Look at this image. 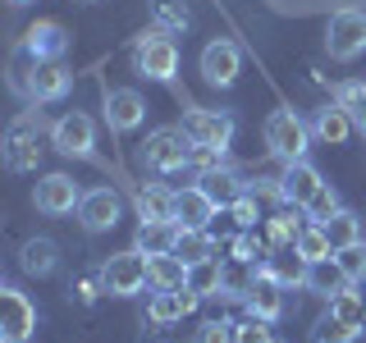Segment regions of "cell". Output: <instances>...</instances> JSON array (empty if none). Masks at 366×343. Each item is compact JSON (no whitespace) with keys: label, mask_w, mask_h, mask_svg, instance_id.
Segmentation results:
<instances>
[{"label":"cell","mask_w":366,"mask_h":343,"mask_svg":"<svg viewBox=\"0 0 366 343\" xmlns=\"http://www.w3.org/2000/svg\"><path fill=\"white\" fill-rule=\"evenodd\" d=\"M133 69L152 83H169L179 74V46L174 37H165V28H152L133 41Z\"/></svg>","instance_id":"obj_1"},{"label":"cell","mask_w":366,"mask_h":343,"mask_svg":"<svg viewBox=\"0 0 366 343\" xmlns=\"http://www.w3.org/2000/svg\"><path fill=\"white\" fill-rule=\"evenodd\" d=\"M266 146L289 165V160H302L307 146H312V124L297 110H270L266 119Z\"/></svg>","instance_id":"obj_2"},{"label":"cell","mask_w":366,"mask_h":343,"mask_svg":"<svg viewBox=\"0 0 366 343\" xmlns=\"http://www.w3.org/2000/svg\"><path fill=\"white\" fill-rule=\"evenodd\" d=\"M142 160L156 174H174V169L192 165V137L183 129H156V133H147V142H142Z\"/></svg>","instance_id":"obj_3"},{"label":"cell","mask_w":366,"mask_h":343,"mask_svg":"<svg viewBox=\"0 0 366 343\" xmlns=\"http://www.w3.org/2000/svg\"><path fill=\"white\" fill-rule=\"evenodd\" d=\"M142 284H152V279H147V257L137 247L114 252L106 266H101V289L110 297H133V293H142Z\"/></svg>","instance_id":"obj_4"},{"label":"cell","mask_w":366,"mask_h":343,"mask_svg":"<svg viewBox=\"0 0 366 343\" xmlns=\"http://www.w3.org/2000/svg\"><path fill=\"white\" fill-rule=\"evenodd\" d=\"M330 60H357L366 51V9H339L325 28Z\"/></svg>","instance_id":"obj_5"},{"label":"cell","mask_w":366,"mask_h":343,"mask_svg":"<svg viewBox=\"0 0 366 343\" xmlns=\"http://www.w3.org/2000/svg\"><path fill=\"white\" fill-rule=\"evenodd\" d=\"M51 146L60 156H74V160H87L92 146H97V124H92V114L83 110H69L60 119L51 124Z\"/></svg>","instance_id":"obj_6"},{"label":"cell","mask_w":366,"mask_h":343,"mask_svg":"<svg viewBox=\"0 0 366 343\" xmlns=\"http://www.w3.org/2000/svg\"><path fill=\"white\" fill-rule=\"evenodd\" d=\"M179 129L192 137V146L224 151V146L234 142V114H224V110H188Z\"/></svg>","instance_id":"obj_7"},{"label":"cell","mask_w":366,"mask_h":343,"mask_svg":"<svg viewBox=\"0 0 366 343\" xmlns=\"http://www.w3.org/2000/svg\"><path fill=\"white\" fill-rule=\"evenodd\" d=\"M41 114H19L14 124H9V133H5V165L9 169H32L37 165V156H41Z\"/></svg>","instance_id":"obj_8"},{"label":"cell","mask_w":366,"mask_h":343,"mask_svg":"<svg viewBox=\"0 0 366 343\" xmlns=\"http://www.w3.org/2000/svg\"><path fill=\"white\" fill-rule=\"evenodd\" d=\"M37 329V307L28 302V293L5 284L0 289V334L5 343H28V334Z\"/></svg>","instance_id":"obj_9"},{"label":"cell","mask_w":366,"mask_h":343,"mask_svg":"<svg viewBox=\"0 0 366 343\" xmlns=\"http://www.w3.org/2000/svg\"><path fill=\"white\" fill-rule=\"evenodd\" d=\"M202 78L211 87H234L238 83V74H243V51H238L229 37H215V41H206L202 46Z\"/></svg>","instance_id":"obj_10"},{"label":"cell","mask_w":366,"mask_h":343,"mask_svg":"<svg viewBox=\"0 0 366 343\" xmlns=\"http://www.w3.org/2000/svg\"><path fill=\"white\" fill-rule=\"evenodd\" d=\"M69 83H74V74H69L60 60H32L28 78H23V96L46 106V101H60L69 91Z\"/></svg>","instance_id":"obj_11"},{"label":"cell","mask_w":366,"mask_h":343,"mask_svg":"<svg viewBox=\"0 0 366 343\" xmlns=\"http://www.w3.org/2000/svg\"><path fill=\"white\" fill-rule=\"evenodd\" d=\"M119 215H124V202H119V192H114V188H92V192H83L78 220H83L87 234H106V229L119 224Z\"/></svg>","instance_id":"obj_12"},{"label":"cell","mask_w":366,"mask_h":343,"mask_svg":"<svg viewBox=\"0 0 366 343\" xmlns=\"http://www.w3.org/2000/svg\"><path fill=\"white\" fill-rule=\"evenodd\" d=\"M320 188H325V179H320L316 165H307V160H289V165H284L280 192H284V202H289L293 211H307V202H312Z\"/></svg>","instance_id":"obj_13"},{"label":"cell","mask_w":366,"mask_h":343,"mask_svg":"<svg viewBox=\"0 0 366 343\" xmlns=\"http://www.w3.org/2000/svg\"><path fill=\"white\" fill-rule=\"evenodd\" d=\"M32 202H37V211L46 215H69L83 206V192H78V183L69 174H46L37 183V192H32Z\"/></svg>","instance_id":"obj_14"},{"label":"cell","mask_w":366,"mask_h":343,"mask_svg":"<svg viewBox=\"0 0 366 343\" xmlns=\"http://www.w3.org/2000/svg\"><path fill=\"white\" fill-rule=\"evenodd\" d=\"M215 211H220V206L211 202V192H206L202 183H188V188L174 192V224L179 229H206L215 220Z\"/></svg>","instance_id":"obj_15"},{"label":"cell","mask_w":366,"mask_h":343,"mask_svg":"<svg viewBox=\"0 0 366 343\" xmlns=\"http://www.w3.org/2000/svg\"><path fill=\"white\" fill-rule=\"evenodd\" d=\"M106 119H110L114 133H133L147 119V101L133 87H110L106 91Z\"/></svg>","instance_id":"obj_16"},{"label":"cell","mask_w":366,"mask_h":343,"mask_svg":"<svg viewBox=\"0 0 366 343\" xmlns=\"http://www.w3.org/2000/svg\"><path fill=\"white\" fill-rule=\"evenodd\" d=\"M69 51V32L60 23H32L28 37H23V55H32V60H60Z\"/></svg>","instance_id":"obj_17"},{"label":"cell","mask_w":366,"mask_h":343,"mask_svg":"<svg viewBox=\"0 0 366 343\" xmlns=\"http://www.w3.org/2000/svg\"><path fill=\"white\" fill-rule=\"evenodd\" d=\"M247 316H257V320H280L284 316V284H274V279H266V274H257V284L247 289Z\"/></svg>","instance_id":"obj_18"},{"label":"cell","mask_w":366,"mask_h":343,"mask_svg":"<svg viewBox=\"0 0 366 343\" xmlns=\"http://www.w3.org/2000/svg\"><path fill=\"white\" fill-rule=\"evenodd\" d=\"M197 183H202L206 192H211V202H215V206H224V211H229V206H234L238 197H247V183L238 179L229 165H211V169H202V179H197Z\"/></svg>","instance_id":"obj_19"},{"label":"cell","mask_w":366,"mask_h":343,"mask_svg":"<svg viewBox=\"0 0 366 343\" xmlns=\"http://www.w3.org/2000/svg\"><path fill=\"white\" fill-rule=\"evenodd\" d=\"M197 302H202V297L192 293V289H156L152 307H147V316H152L156 325H169V320H183Z\"/></svg>","instance_id":"obj_20"},{"label":"cell","mask_w":366,"mask_h":343,"mask_svg":"<svg viewBox=\"0 0 366 343\" xmlns=\"http://www.w3.org/2000/svg\"><path fill=\"white\" fill-rule=\"evenodd\" d=\"M179 234L183 229L174 224V220H142L137 224V252H142V257H160V252H174L179 247Z\"/></svg>","instance_id":"obj_21"},{"label":"cell","mask_w":366,"mask_h":343,"mask_svg":"<svg viewBox=\"0 0 366 343\" xmlns=\"http://www.w3.org/2000/svg\"><path fill=\"white\" fill-rule=\"evenodd\" d=\"M147 279H152V289H188V261L179 252L147 257Z\"/></svg>","instance_id":"obj_22"},{"label":"cell","mask_w":366,"mask_h":343,"mask_svg":"<svg viewBox=\"0 0 366 343\" xmlns=\"http://www.w3.org/2000/svg\"><path fill=\"white\" fill-rule=\"evenodd\" d=\"M348 284H352V279L343 274L339 257H325V261H312V266H307V284H302V289H312V293H320V297L330 302V297L343 293Z\"/></svg>","instance_id":"obj_23"},{"label":"cell","mask_w":366,"mask_h":343,"mask_svg":"<svg viewBox=\"0 0 366 343\" xmlns=\"http://www.w3.org/2000/svg\"><path fill=\"white\" fill-rule=\"evenodd\" d=\"M352 129H357V124L348 119V110H343L339 101H335V106H325V110H316V119H312V137H316V142H325V146H339Z\"/></svg>","instance_id":"obj_24"},{"label":"cell","mask_w":366,"mask_h":343,"mask_svg":"<svg viewBox=\"0 0 366 343\" xmlns=\"http://www.w3.org/2000/svg\"><path fill=\"white\" fill-rule=\"evenodd\" d=\"M307 266H312V261H302L297 252H289V257H266L257 274H266V279L284 284V289H297V284H307Z\"/></svg>","instance_id":"obj_25"},{"label":"cell","mask_w":366,"mask_h":343,"mask_svg":"<svg viewBox=\"0 0 366 343\" xmlns=\"http://www.w3.org/2000/svg\"><path fill=\"white\" fill-rule=\"evenodd\" d=\"M137 215L142 220H174V192L165 183H142L137 188Z\"/></svg>","instance_id":"obj_26"},{"label":"cell","mask_w":366,"mask_h":343,"mask_svg":"<svg viewBox=\"0 0 366 343\" xmlns=\"http://www.w3.org/2000/svg\"><path fill=\"white\" fill-rule=\"evenodd\" d=\"M188 289L197 293V297H220V293H224V261L211 257V261L188 266Z\"/></svg>","instance_id":"obj_27"},{"label":"cell","mask_w":366,"mask_h":343,"mask_svg":"<svg viewBox=\"0 0 366 343\" xmlns=\"http://www.w3.org/2000/svg\"><path fill=\"white\" fill-rule=\"evenodd\" d=\"M55 257H60V247L51 243V238H28V243L19 247V266L28 274H51L55 270Z\"/></svg>","instance_id":"obj_28"},{"label":"cell","mask_w":366,"mask_h":343,"mask_svg":"<svg viewBox=\"0 0 366 343\" xmlns=\"http://www.w3.org/2000/svg\"><path fill=\"white\" fill-rule=\"evenodd\" d=\"M325 234H330V243H335V252H339V247L362 243V215H357V211H348V206H339V211L325 220Z\"/></svg>","instance_id":"obj_29"},{"label":"cell","mask_w":366,"mask_h":343,"mask_svg":"<svg viewBox=\"0 0 366 343\" xmlns=\"http://www.w3.org/2000/svg\"><path fill=\"white\" fill-rule=\"evenodd\" d=\"M179 257L188 261V266H197V261H211V257H220V247H215V238L206 234V229H183L179 234Z\"/></svg>","instance_id":"obj_30"},{"label":"cell","mask_w":366,"mask_h":343,"mask_svg":"<svg viewBox=\"0 0 366 343\" xmlns=\"http://www.w3.org/2000/svg\"><path fill=\"white\" fill-rule=\"evenodd\" d=\"M293 252H297V257H302V261H325V257H335V243H330L325 224H307L302 234H297Z\"/></svg>","instance_id":"obj_31"},{"label":"cell","mask_w":366,"mask_h":343,"mask_svg":"<svg viewBox=\"0 0 366 343\" xmlns=\"http://www.w3.org/2000/svg\"><path fill=\"white\" fill-rule=\"evenodd\" d=\"M357 334H362V325H348V320L325 312L316 320V329H312V343H357Z\"/></svg>","instance_id":"obj_32"},{"label":"cell","mask_w":366,"mask_h":343,"mask_svg":"<svg viewBox=\"0 0 366 343\" xmlns=\"http://www.w3.org/2000/svg\"><path fill=\"white\" fill-rule=\"evenodd\" d=\"M330 316H339V320H348V325H366V297L352 289H343V293H335L330 297Z\"/></svg>","instance_id":"obj_33"},{"label":"cell","mask_w":366,"mask_h":343,"mask_svg":"<svg viewBox=\"0 0 366 343\" xmlns=\"http://www.w3.org/2000/svg\"><path fill=\"white\" fill-rule=\"evenodd\" d=\"M339 106L348 110V119L366 133V83H343L339 87Z\"/></svg>","instance_id":"obj_34"},{"label":"cell","mask_w":366,"mask_h":343,"mask_svg":"<svg viewBox=\"0 0 366 343\" xmlns=\"http://www.w3.org/2000/svg\"><path fill=\"white\" fill-rule=\"evenodd\" d=\"M156 28H165V32H183L188 28V5L183 0H156Z\"/></svg>","instance_id":"obj_35"},{"label":"cell","mask_w":366,"mask_h":343,"mask_svg":"<svg viewBox=\"0 0 366 343\" xmlns=\"http://www.w3.org/2000/svg\"><path fill=\"white\" fill-rule=\"evenodd\" d=\"M339 257V266H343V274H348L352 284L357 279H366V243H352V247H339L335 252Z\"/></svg>","instance_id":"obj_36"},{"label":"cell","mask_w":366,"mask_h":343,"mask_svg":"<svg viewBox=\"0 0 366 343\" xmlns=\"http://www.w3.org/2000/svg\"><path fill=\"white\" fill-rule=\"evenodd\" d=\"M335 211H339V197H335V188L325 183V188H320L316 197L307 202V220H312V224H325V220H330Z\"/></svg>","instance_id":"obj_37"},{"label":"cell","mask_w":366,"mask_h":343,"mask_svg":"<svg viewBox=\"0 0 366 343\" xmlns=\"http://www.w3.org/2000/svg\"><path fill=\"white\" fill-rule=\"evenodd\" d=\"M270 320H243V325H234V343H270Z\"/></svg>","instance_id":"obj_38"},{"label":"cell","mask_w":366,"mask_h":343,"mask_svg":"<svg viewBox=\"0 0 366 343\" xmlns=\"http://www.w3.org/2000/svg\"><path fill=\"white\" fill-rule=\"evenodd\" d=\"M302 229H307L302 220H293V215L284 211V215H274V220H270V243H297Z\"/></svg>","instance_id":"obj_39"},{"label":"cell","mask_w":366,"mask_h":343,"mask_svg":"<svg viewBox=\"0 0 366 343\" xmlns=\"http://www.w3.org/2000/svg\"><path fill=\"white\" fill-rule=\"evenodd\" d=\"M197 343H234V325L229 320H206L197 329Z\"/></svg>","instance_id":"obj_40"},{"label":"cell","mask_w":366,"mask_h":343,"mask_svg":"<svg viewBox=\"0 0 366 343\" xmlns=\"http://www.w3.org/2000/svg\"><path fill=\"white\" fill-rule=\"evenodd\" d=\"M229 215H234V220L243 224V229H247V224H257V202H252V192H247V197H238L234 206H229Z\"/></svg>","instance_id":"obj_41"},{"label":"cell","mask_w":366,"mask_h":343,"mask_svg":"<svg viewBox=\"0 0 366 343\" xmlns=\"http://www.w3.org/2000/svg\"><path fill=\"white\" fill-rule=\"evenodd\" d=\"M9 5H28V0H9Z\"/></svg>","instance_id":"obj_42"},{"label":"cell","mask_w":366,"mask_h":343,"mask_svg":"<svg viewBox=\"0 0 366 343\" xmlns=\"http://www.w3.org/2000/svg\"><path fill=\"white\" fill-rule=\"evenodd\" d=\"M270 343H284V339H270Z\"/></svg>","instance_id":"obj_43"},{"label":"cell","mask_w":366,"mask_h":343,"mask_svg":"<svg viewBox=\"0 0 366 343\" xmlns=\"http://www.w3.org/2000/svg\"><path fill=\"white\" fill-rule=\"evenodd\" d=\"M87 5H92V0H87Z\"/></svg>","instance_id":"obj_44"}]
</instances>
